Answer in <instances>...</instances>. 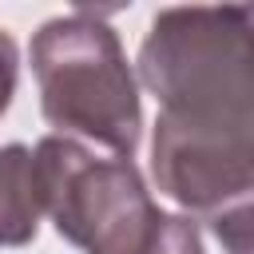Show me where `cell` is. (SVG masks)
Instances as JSON below:
<instances>
[{
	"instance_id": "obj_1",
	"label": "cell",
	"mask_w": 254,
	"mask_h": 254,
	"mask_svg": "<svg viewBox=\"0 0 254 254\" xmlns=\"http://www.w3.org/2000/svg\"><path fill=\"white\" fill-rule=\"evenodd\" d=\"M163 127L254 139L250 8H163L139 44V79Z\"/></svg>"
},
{
	"instance_id": "obj_2",
	"label": "cell",
	"mask_w": 254,
	"mask_h": 254,
	"mask_svg": "<svg viewBox=\"0 0 254 254\" xmlns=\"http://www.w3.org/2000/svg\"><path fill=\"white\" fill-rule=\"evenodd\" d=\"M32 175L40 210L83 254H206L198 222L159 210L131 159L44 135L32 147Z\"/></svg>"
},
{
	"instance_id": "obj_3",
	"label": "cell",
	"mask_w": 254,
	"mask_h": 254,
	"mask_svg": "<svg viewBox=\"0 0 254 254\" xmlns=\"http://www.w3.org/2000/svg\"><path fill=\"white\" fill-rule=\"evenodd\" d=\"M32 75L40 111L75 143L131 159L143 139V103L123 44L95 12H67L32 36Z\"/></svg>"
},
{
	"instance_id": "obj_4",
	"label": "cell",
	"mask_w": 254,
	"mask_h": 254,
	"mask_svg": "<svg viewBox=\"0 0 254 254\" xmlns=\"http://www.w3.org/2000/svg\"><path fill=\"white\" fill-rule=\"evenodd\" d=\"M151 175L159 194L187 210V218L214 222L234 210H250L254 190V139L194 135L155 123Z\"/></svg>"
},
{
	"instance_id": "obj_5",
	"label": "cell",
	"mask_w": 254,
	"mask_h": 254,
	"mask_svg": "<svg viewBox=\"0 0 254 254\" xmlns=\"http://www.w3.org/2000/svg\"><path fill=\"white\" fill-rule=\"evenodd\" d=\"M40 190L32 151L24 143L0 147V246H28L40 230Z\"/></svg>"
},
{
	"instance_id": "obj_6",
	"label": "cell",
	"mask_w": 254,
	"mask_h": 254,
	"mask_svg": "<svg viewBox=\"0 0 254 254\" xmlns=\"http://www.w3.org/2000/svg\"><path fill=\"white\" fill-rule=\"evenodd\" d=\"M16 79H20V52H16V40L0 28V115L16 95Z\"/></svg>"
}]
</instances>
